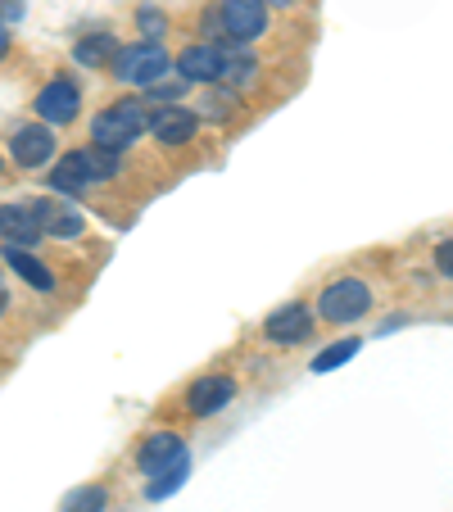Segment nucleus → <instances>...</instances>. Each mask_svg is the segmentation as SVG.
Instances as JSON below:
<instances>
[{"instance_id":"nucleus-3","label":"nucleus","mask_w":453,"mask_h":512,"mask_svg":"<svg viewBox=\"0 0 453 512\" xmlns=\"http://www.w3.org/2000/svg\"><path fill=\"white\" fill-rule=\"evenodd\" d=\"M114 78L127 82V87H150V82H159L168 73V55L159 41H136V46L127 50H114Z\"/></svg>"},{"instance_id":"nucleus-22","label":"nucleus","mask_w":453,"mask_h":512,"mask_svg":"<svg viewBox=\"0 0 453 512\" xmlns=\"http://www.w3.org/2000/svg\"><path fill=\"white\" fill-rule=\"evenodd\" d=\"M150 100H159V105H182V91H186V82H150Z\"/></svg>"},{"instance_id":"nucleus-9","label":"nucleus","mask_w":453,"mask_h":512,"mask_svg":"<svg viewBox=\"0 0 453 512\" xmlns=\"http://www.w3.org/2000/svg\"><path fill=\"white\" fill-rule=\"evenodd\" d=\"M232 399H236L232 377H200V381H191V390H186V408H191L195 417L218 413V408H227Z\"/></svg>"},{"instance_id":"nucleus-13","label":"nucleus","mask_w":453,"mask_h":512,"mask_svg":"<svg viewBox=\"0 0 453 512\" xmlns=\"http://www.w3.org/2000/svg\"><path fill=\"white\" fill-rule=\"evenodd\" d=\"M177 78L182 82H222V50L218 46H191L177 55Z\"/></svg>"},{"instance_id":"nucleus-6","label":"nucleus","mask_w":453,"mask_h":512,"mask_svg":"<svg viewBox=\"0 0 453 512\" xmlns=\"http://www.w3.org/2000/svg\"><path fill=\"white\" fill-rule=\"evenodd\" d=\"M177 463H191V454H186V445H182V435H173V431L145 435L141 454H136V467H141L145 476H159V472H168V467H177Z\"/></svg>"},{"instance_id":"nucleus-17","label":"nucleus","mask_w":453,"mask_h":512,"mask_svg":"<svg viewBox=\"0 0 453 512\" xmlns=\"http://www.w3.org/2000/svg\"><path fill=\"white\" fill-rule=\"evenodd\" d=\"M105 508H109V494L100 485H82V490H73L64 499V512H105Z\"/></svg>"},{"instance_id":"nucleus-16","label":"nucleus","mask_w":453,"mask_h":512,"mask_svg":"<svg viewBox=\"0 0 453 512\" xmlns=\"http://www.w3.org/2000/svg\"><path fill=\"white\" fill-rule=\"evenodd\" d=\"M73 59H78V64H87V68H109V59H114V37H105V32H91V37L78 41Z\"/></svg>"},{"instance_id":"nucleus-27","label":"nucleus","mask_w":453,"mask_h":512,"mask_svg":"<svg viewBox=\"0 0 453 512\" xmlns=\"http://www.w3.org/2000/svg\"><path fill=\"white\" fill-rule=\"evenodd\" d=\"M0 313H5V290H0Z\"/></svg>"},{"instance_id":"nucleus-21","label":"nucleus","mask_w":453,"mask_h":512,"mask_svg":"<svg viewBox=\"0 0 453 512\" xmlns=\"http://www.w3.org/2000/svg\"><path fill=\"white\" fill-rule=\"evenodd\" d=\"M136 28H141L150 41H159L168 32V19L159 10H150V5H145V10H136Z\"/></svg>"},{"instance_id":"nucleus-1","label":"nucleus","mask_w":453,"mask_h":512,"mask_svg":"<svg viewBox=\"0 0 453 512\" xmlns=\"http://www.w3.org/2000/svg\"><path fill=\"white\" fill-rule=\"evenodd\" d=\"M114 173H118L114 150L87 145V150H73L68 159H59L55 173H50V186H55V191H87V186H96V182H109Z\"/></svg>"},{"instance_id":"nucleus-18","label":"nucleus","mask_w":453,"mask_h":512,"mask_svg":"<svg viewBox=\"0 0 453 512\" xmlns=\"http://www.w3.org/2000/svg\"><path fill=\"white\" fill-rule=\"evenodd\" d=\"M358 354V340L349 336V340H336V345H327L318 358H313V372H336L345 358H354Z\"/></svg>"},{"instance_id":"nucleus-23","label":"nucleus","mask_w":453,"mask_h":512,"mask_svg":"<svg viewBox=\"0 0 453 512\" xmlns=\"http://www.w3.org/2000/svg\"><path fill=\"white\" fill-rule=\"evenodd\" d=\"M435 263H440V272L449 277V241H440V250H435Z\"/></svg>"},{"instance_id":"nucleus-12","label":"nucleus","mask_w":453,"mask_h":512,"mask_svg":"<svg viewBox=\"0 0 453 512\" xmlns=\"http://www.w3.org/2000/svg\"><path fill=\"white\" fill-rule=\"evenodd\" d=\"M78 109H82V96H78V87L73 82H50V87H41V96H37V114L46 118V123H73L78 118Z\"/></svg>"},{"instance_id":"nucleus-8","label":"nucleus","mask_w":453,"mask_h":512,"mask_svg":"<svg viewBox=\"0 0 453 512\" xmlns=\"http://www.w3.org/2000/svg\"><path fill=\"white\" fill-rule=\"evenodd\" d=\"M10 155H14V164L19 168H41V164H50V155H55V132L50 127H19L14 132V141H10Z\"/></svg>"},{"instance_id":"nucleus-25","label":"nucleus","mask_w":453,"mask_h":512,"mask_svg":"<svg viewBox=\"0 0 453 512\" xmlns=\"http://www.w3.org/2000/svg\"><path fill=\"white\" fill-rule=\"evenodd\" d=\"M5 50H10V32H5V23H0V59H5Z\"/></svg>"},{"instance_id":"nucleus-20","label":"nucleus","mask_w":453,"mask_h":512,"mask_svg":"<svg viewBox=\"0 0 453 512\" xmlns=\"http://www.w3.org/2000/svg\"><path fill=\"white\" fill-rule=\"evenodd\" d=\"M182 481H186V463H177V467H168V472H159L155 481H150V499H168V494H173Z\"/></svg>"},{"instance_id":"nucleus-26","label":"nucleus","mask_w":453,"mask_h":512,"mask_svg":"<svg viewBox=\"0 0 453 512\" xmlns=\"http://www.w3.org/2000/svg\"><path fill=\"white\" fill-rule=\"evenodd\" d=\"M263 5H295V0H263Z\"/></svg>"},{"instance_id":"nucleus-5","label":"nucleus","mask_w":453,"mask_h":512,"mask_svg":"<svg viewBox=\"0 0 453 512\" xmlns=\"http://www.w3.org/2000/svg\"><path fill=\"white\" fill-rule=\"evenodd\" d=\"M268 28V5L263 0H222V32L241 46H250L254 37H263Z\"/></svg>"},{"instance_id":"nucleus-10","label":"nucleus","mask_w":453,"mask_h":512,"mask_svg":"<svg viewBox=\"0 0 453 512\" xmlns=\"http://www.w3.org/2000/svg\"><path fill=\"white\" fill-rule=\"evenodd\" d=\"M32 218H37L41 236H59V241H68V236H82V213L73 209V204H59V200H37L32 204Z\"/></svg>"},{"instance_id":"nucleus-4","label":"nucleus","mask_w":453,"mask_h":512,"mask_svg":"<svg viewBox=\"0 0 453 512\" xmlns=\"http://www.w3.org/2000/svg\"><path fill=\"white\" fill-rule=\"evenodd\" d=\"M367 309H372V290H367V281H358V277L331 281V286L318 295V313L327 322H354V318H363Z\"/></svg>"},{"instance_id":"nucleus-2","label":"nucleus","mask_w":453,"mask_h":512,"mask_svg":"<svg viewBox=\"0 0 453 512\" xmlns=\"http://www.w3.org/2000/svg\"><path fill=\"white\" fill-rule=\"evenodd\" d=\"M145 132V100H118V105H109L105 114L91 123V136H96L100 150H127V145L136 141V136Z\"/></svg>"},{"instance_id":"nucleus-7","label":"nucleus","mask_w":453,"mask_h":512,"mask_svg":"<svg viewBox=\"0 0 453 512\" xmlns=\"http://www.w3.org/2000/svg\"><path fill=\"white\" fill-rule=\"evenodd\" d=\"M145 127L155 132L159 145H186L195 136V127H200V118L182 105H159L155 114H145Z\"/></svg>"},{"instance_id":"nucleus-19","label":"nucleus","mask_w":453,"mask_h":512,"mask_svg":"<svg viewBox=\"0 0 453 512\" xmlns=\"http://www.w3.org/2000/svg\"><path fill=\"white\" fill-rule=\"evenodd\" d=\"M232 114H236V96H232V91H209V96H204V118L227 123Z\"/></svg>"},{"instance_id":"nucleus-15","label":"nucleus","mask_w":453,"mask_h":512,"mask_svg":"<svg viewBox=\"0 0 453 512\" xmlns=\"http://www.w3.org/2000/svg\"><path fill=\"white\" fill-rule=\"evenodd\" d=\"M5 259H10V268L19 272V277L28 281L32 290H41V295H50V290H55V277H50V268L32 259L28 245H10V250H5Z\"/></svg>"},{"instance_id":"nucleus-14","label":"nucleus","mask_w":453,"mask_h":512,"mask_svg":"<svg viewBox=\"0 0 453 512\" xmlns=\"http://www.w3.org/2000/svg\"><path fill=\"white\" fill-rule=\"evenodd\" d=\"M0 236L10 245H37L41 227H37L28 204H0Z\"/></svg>"},{"instance_id":"nucleus-24","label":"nucleus","mask_w":453,"mask_h":512,"mask_svg":"<svg viewBox=\"0 0 453 512\" xmlns=\"http://www.w3.org/2000/svg\"><path fill=\"white\" fill-rule=\"evenodd\" d=\"M19 14H23L19 0H10V5H0V19H19Z\"/></svg>"},{"instance_id":"nucleus-11","label":"nucleus","mask_w":453,"mask_h":512,"mask_svg":"<svg viewBox=\"0 0 453 512\" xmlns=\"http://www.w3.org/2000/svg\"><path fill=\"white\" fill-rule=\"evenodd\" d=\"M313 331V318L304 304H286V309L268 313V322H263V336L272 340V345H295V340H304Z\"/></svg>"}]
</instances>
